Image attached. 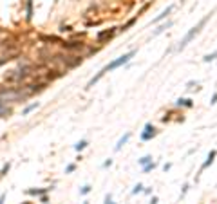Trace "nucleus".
Here are the masks:
<instances>
[{"label":"nucleus","mask_w":217,"mask_h":204,"mask_svg":"<svg viewBox=\"0 0 217 204\" xmlns=\"http://www.w3.org/2000/svg\"><path fill=\"white\" fill-rule=\"evenodd\" d=\"M210 16H212V14H206V16H204V18L201 20V22H199V24H197V26H195V27L190 29L188 33L185 34V38L179 42V45H177V51H183V49H185V47H186V45L190 43V40H192V38H194L195 34H199V31H201V29L204 27V24H206V22L210 20Z\"/></svg>","instance_id":"nucleus-1"},{"label":"nucleus","mask_w":217,"mask_h":204,"mask_svg":"<svg viewBox=\"0 0 217 204\" xmlns=\"http://www.w3.org/2000/svg\"><path fill=\"white\" fill-rule=\"evenodd\" d=\"M136 54V51H130V53H127V54H123L120 56V58H116L114 62H110L107 67H103L105 69V72H108V70H114V69H118V67H121V65H125V63H129L130 62V58Z\"/></svg>","instance_id":"nucleus-2"},{"label":"nucleus","mask_w":217,"mask_h":204,"mask_svg":"<svg viewBox=\"0 0 217 204\" xmlns=\"http://www.w3.org/2000/svg\"><path fill=\"white\" fill-rule=\"evenodd\" d=\"M154 136H156V128H154L150 123H147V125H145V132L141 134V139H143V141H149V139H152Z\"/></svg>","instance_id":"nucleus-3"},{"label":"nucleus","mask_w":217,"mask_h":204,"mask_svg":"<svg viewBox=\"0 0 217 204\" xmlns=\"http://www.w3.org/2000/svg\"><path fill=\"white\" fill-rule=\"evenodd\" d=\"M215 155H217V152H215V150H212V152L208 154V157H206V161H204V163L201 164V172H203V170H206V168H208L210 164L214 163V159H215Z\"/></svg>","instance_id":"nucleus-4"},{"label":"nucleus","mask_w":217,"mask_h":204,"mask_svg":"<svg viewBox=\"0 0 217 204\" xmlns=\"http://www.w3.org/2000/svg\"><path fill=\"white\" fill-rule=\"evenodd\" d=\"M9 114H11V109L6 105V99H2V98H0V118L9 116Z\"/></svg>","instance_id":"nucleus-5"},{"label":"nucleus","mask_w":217,"mask_h":204,"mask_svg":"<svg viewBox=\"0 0 217 204\" xmlns=\"http://www.w3.org/2000/svg\"><path fill=\"white\" fill-rule=\"evenodd\" d=\"M172 9H174V6H168V7H166V9H165L161 14H158V16L152 20V24H158V22H161L163 18H166V14H170V11H172Z\"/></svg>","instance_id":"nucleus-6"},{"label":"nucleus","mask_w":217,"mask_h":204,"mask_svg":"<svg viewBox=\"0 0 217 204\" xmlns=\"http://www.w3.org/2000/svg\"><path fill=\"white\" fill-rule=\"evenodd\" d=\"M112 36H114V29H110V31H103V33H100V34H98V42L110 40Z\"/></svg>","instance_id":"nucleus-7"},{"label":"nucleus","mask_w":217,"mask_h":204,"mask_svg":"<svg viewBox=\"0 0 217 204\" xmlns=\"http://www.w3.org/2000/svg\"><path fill=\"white\" fill-rule=\"evenodd\" d=\"M176 105H177V107H188V109H190L194 103H192V99H183V98H179V99L176 101Z\"/></svg>","instance_id":"nucleus-8"},{"label":"nucleus","mask_w":217,"mask_h":204,"mask_svg":"<svg viewBox=\"0 0 217 204\" xmlns=\"http://www.w3.org/2000/svg\"><path fill=\"white\" fill-rule=\"evenodd\" d=\"M129 139H130V134L127 132V134H125V136H123L121 139L118 141V145H116V152H118V150H121V146L125 145V143H127V141H129Z\"/></svg>","instance_id":"nucleus-9"},{"label":"nucleus","mask_w":217,"mask_h":204,"mask_svg":"<svg viewBox=\"0 0 217 204\" xmlns=\"http://www.w3.org/2000/svg\"><path fill=\"white\" fill-rule=\"evenodd\" d=\"M170 26H172V22H166L165 26H161V27H159V29H156V31H154V36H158V34H161L163 31H165V29H168V27H170Z\"/></svg>","instance_id":"nucleus-10"},{"label":"nucleus","mask_w":217,"mask_h":204,"mask_svg":"<svg viewBox=\"0 0 217 204\" xmlns=\"http://www.w3.org/2000/svg\"><path fill=\"white\" fill-rule=\"evenodd\" d=\"M35 109H38V103H33V105H29V107H26V109L22 110V116H27L31 110H35Z\"/></svg>","instance_id":"nucleus-11"},{"label":"nucleus","mask_w":217,"mask_h":204,"mask_svg":"<svg viewBox=\"0 0 217 204\" xmlns=\"http://www.w3.org/2000/svg\"><path fill=\"white\" fill-rule=\"evenodd\" d=\"M49 191V188H43V190H29V193L31 195H43V193H47Z\"/></svg>","instance_id":"nucleus-12"},{"label":"nucleus","mask_w":217,"mask_h":204,"mask_svg":"<svg viewBox=\"0 0 217 204\" xmlns=\"http://www.w3.org/2000/svg\"><path fill=\"white\" fill-rule=\"evenodd\" d=\"M149 163H152V157H150V155H145V157L139 159V164H141V166H145V164H149Z\"/></svg>","instance_id":"nucleus-13"},{"label":"nucleus","mask_w":217,"mask_h":204,"mask_svg":"<svg viewBox=\"0 0 217 204\" xmlns=\"http://www.w3.org/2000/svg\"><path fill=\"white\" fill-rule=\"evenodd\" d=\"M215 58H217V51H215V53H212V54H206L203 58V62H214Z\"/></svg>","instance_id":"nucleus-14"},{"label":"nucleus","mask_w":217,"mask_h":204,"mask_svg":"<svg viewBox=\"0 0 217 204\" xmlns=\"http://www.w3.org/2000/svg\"><path fill=\"white\" fill-rule=\"evenodd\" d=\"M85 146H87V141H80V143H76V145H74V148L78 150V152H81Z\"/></svg>","instance_id":"nucleus-15"},{"label":"nucleus","mask_w":217,"mask_h":204,"mask_svg":"<svg viewBox=\"0 0 217 204\" xmlns=\"http://www.w3.org/2000/svg\"><path fill=\"white\" fill-rule=\"evenodd\" d=\"M154 168H156V163H149V164H145V166H143V172L147 174V172H150V170H154Z\"/></svg>","instance_id":"nucleus-16"},{"label":"nucleus","mask_w":217,"mask_h":204,"mask_svg":"<svg viewBox=\"0 0 217 204\" xmlns=\"http://www.w3.org/2000/svg\"><path fill=\"white\" fill-rule=\"evenodd\" d=\"M143 191V184H136L134 190H132V193H141Z\"/></svg>","instance_id":"nucleus-17"},{"label":"nucleus","mask_w":217,"mask_h":204,"mask_svg":"<svg viewBox=\"0 0 217 204\" xmlns=\"http://www.w3.org/2000/svg\"><path fill=\"white\" fill-rule=\"evenodd\" d=\"M134 22H136V18H130V20H129V22H127V24L123 26V31H127V29H129L130 26H132V24H134Z\"/></svg>","instance_id":"nucleus-18"},{"label":"nucleus","mask_w":217,"mask_h":204,"mask_svg":"<svg viewBox=\"0 0 217 204\" xmlns=\"http://www.w3.org/2000/svg\"><path fill=\"white\" fill-rule=\"evenodd\" d=\"M76 170V164H69L67 168H65V174H71V172H74Z\"/></svg>","instance_id":"nucleus-19"},{"label":"nucleus","mask_w":217,"mask_h":204,"mask_svg":"<svg viewBox=\"0 0 217 204\" xmlns=\"http://www.w3.org/2000/svg\"><path fill=\"white\" fill-rule=\"evenodd\" d=\"M89 191H91V186H89V184H85V186L81 188V195H87Z\"/></svg>","instance_id":"nucleus-20"},{"label":"nucleus","mask_w":217,"mask_h":204,"mask_svg":"<svg viewBox=\"0 0 217 204\" xmlns=\"http://www.w3.org/2000/svg\"><path fill=\"white\" fill-rule=\"evenodd\" d=\"M7 170H9V163H7V164H4V168H2V172H0V175H4V174H6Z\"/></svg>","instance_id":"nucleus-21"},{"label":"nucleus","mask_w":217,"mask_h":204,"mask_svg":"<svg viewBox=\"0 0 217 204\" xmlns=\"http://www.w3.org/2000/svg\"><path fill=\"white\" fill-rule=\"evenodd\" d=\"M210 103H212V105H214V103H217V92L212 96V101H210Z\"/></svg>","instance_id":"nucleus-22"},{"label":"nucleus","mask_w":217,"mask_h":204,"mask_svg":"<svg viewBox=\"0 0 217 204\" xmlns=\"http://www.w3.org/2000/svg\"><path fill=\"white\" fill-rule=\"evenodd\" d=\"M110 164H112V159H107V161H105V163H103V166H105V168H107V166H110Z\"/></svg>","instance_id":"nucleus-23"},{"label":"nucleus","mask_w":217,"mask_h":204,"mask_svg":"<svg viewBox=\"0 0 217 204\" xmlns=\"http://www.w3.org/2000/svg\"><path fill=\"white\" fill-rule=\"evenodd\" d=\"M4 199H6V193H2V195H0V204H4Z\"/></svg>","instance_id":"nucleus-24"},{"label":"nucleus","mask_w":217,"mask_h":204,"mask_svg":"<svg viewBox=\"0 0 217 204\" xmlns=\"http://www.w3.org/2000/svg\"><path fill=\"white\" fill-rule=\"evenodd\" d=\"M150 204H158V197H152V201H150Z\"/></svg>","instance_id":"nucleus-25"},{"label":"nucleus","mask_w":217,"mask_h":204,"mask_svg":"<svg viewBox=\"0 0 217 204\" xmlns=\"http://www.w3.org/2000/svg\"><path fill=\"white\" fill-rule=\"evenodd\" d=\"M181 2H185V0H181Z\"/></svg>","instance_id":"nucleus-26"}]
</instances>
